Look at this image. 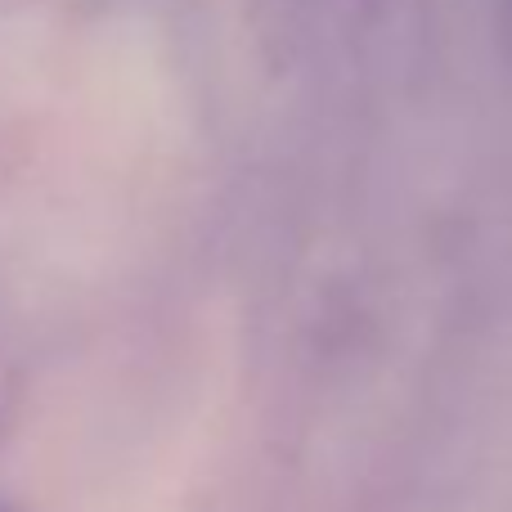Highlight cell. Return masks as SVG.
<instances>
[{
	"label": "cell",
	"instance_id": "cell-1",
	"mask_svg": "<svg viewBox=\"0 0 512 512\" xmlns=\"http://www.w3.org/2000/svg\"><path fill=\"white\" fill-rule=\"evenodd\" d=\"M0 512H9V508H5V504H0Z\"/></svg>",
	"mask_w": 512,
	"mask_h": 512
}]
</instances>
